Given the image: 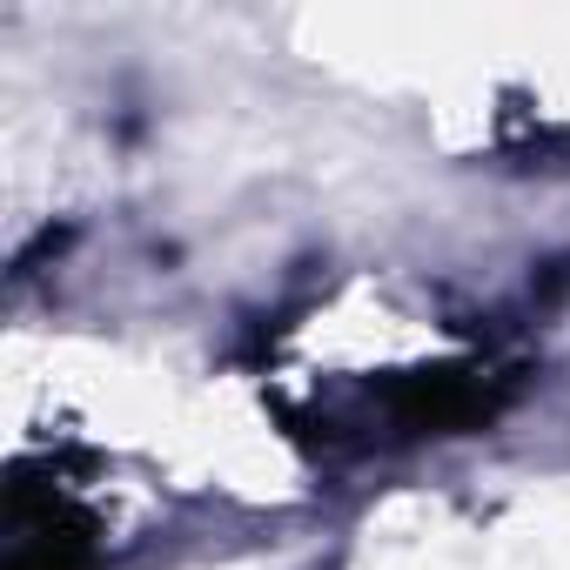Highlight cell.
Wrapping results in <instances>:
<instances>
[{
	"label": "cell",
	"mask_w": 570,
	"mask_h": 570,
	"mask_svg": "<svg viewBox=\"0 0 570 570\" xmlns=\"http://www.w3.org/2000/svg\"><path fill=\"white\" fill-rule=\"evenodd\" d=\"M8 570H88V550L75 537H55V523H48V530L21 537V550L8 557Z\"/></svg>",
	"instance_id": "obj_1"
}]
</instances>
